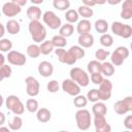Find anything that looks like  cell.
Masks as SVG:
<instances>
[{"instance_id":"cell-18","label":"cell","mask_w":132,"mask_h":132,"mask_svg":"<svg viewBox=\"0 0 132 132\" xmlns=\"http://www.w3.org/2000/svg\"><path fill=\"white\" fill-rule=\"evenodd\" d=\"M120 15L124 20H130L132 18V1L131 0H125L122 3V9H121Z\"/></svg>"},{"instance_id":"cell-56","label":"cell","mask_w":132,"mask_h":132,"mask_svg":"<svg viewBox=\"0 0 132 132\" xmlns=\"http://www.w3.org/2000/svg\"><path fill=\"white\" fill-rule=\"evenodd\" d=\"M59 132H69V131H67V130H61V131H59Z\"/></svg>"},{"instance_id":"cell-30","label":"cell","mask_w":132,"mask_h":132,"mask_svg":"<svg viewBox=\"0 0 132 132\" xmlns=\"http://www.w3.org/2000/svg\"><path fill=\"white\" fill-rule=\"evenodd\" d=\"M51 41H52L54 47H56V48H64V46L67 45V38H65L59 34L53 36Z\"/></svg>"},{"instance_id":"cell-8","label":"cell","mask_w":132,"mask_h":132,"mask_svg":"<svg viewBox=\"0 0 132 132\" xmlns=\"http://www.w3.org/2000/svg\"><path fill=\"white\" fill-rule=\"evenodd\" d=\"M113 110L118 114H126L132 111V97L127 96L124 99L118 100L113 104Z\"/></svg>"},{"instance_id":"cell-14","label":"cell","mask_w":132,"mask_h":132,"mask_svg":"<svg viewBox=\"0 0 132 132\" xmlns=\"http://www.w3.org/2000/svg\"><path fill=\"white\" fill-rule=\"evenodd\" d=\"M93 124L95 132H111V126L107 123L105 116H94Z\"/></svg>"},{"instance_id":"cell-25","label":"cell","mask_w":132,"mask_h":132,"mask_svg":"<svg viewBox=\"0 0 132 132\" xmlns=\"http://www.w3.org/2000/svg\"><path fill=\"white\" fill-rule=\"evenodd\" d=\"M39 50H40V54H41V55L47 56V55H50L51 53L54 52L55 47H54V45H53V43H52V41H51V39H50V40H44V41H42V42L39 44Z\"/></svg>"},{"instance_id":"cell-24","label":"cell","mask_w":132,"mask_h":132,"mask_svg":"<svg viewBox=\"0 0 132 132\" xmlns=\"http://www.w3.org/2000/svg\"><path fill=\"white\" fill-rule=\"evenodd\" d=\"M113 73H114V66L110 62L104 61L101 63V74L103 76L110 77L113 75Z\"/></svg>"},{"instance_id":"cell-32","label":"cell","mask_w":132,"mask_h":132,"mask_svg":"<svg viewBox=\"0 0 132 132\" xmlns=\"http://www.w3.org/2000/svg\"><path fill=\"white\" fill-rule=\"evenodd\" d=\"M87 69H88V72L90 74L101 73V62H99L97 60H92V61H90L88 63Z\"/></svg>"},{"instance_id":"cell-40","label":"cell","mask_w":132,"mask_h":132,"mask_svg":"<svg viewBox=\"0 0 132 132\" xmlns=\"http://www.w3.org/2000/svg\"><path fill=\"white\" fill-rule=\"evenodd\" d=\"M109 55H110V53L107 50H104V48H98L95 52V58L99 62H104Z\"/></svg>"},{"instance_id":"cell-53","label":"cell","mask_w":132,"mask_h":132,"mask_svg":"<svg viewBox=\"0 0 132 132\" xmlns=\"http://www.w3.org/2000/svg\"><path fill=\"white\" fill-rule=\"evenodd\" d=\"M108 4H111V5H114V4H118L121 2V0H116V1H112V0H107L106 1Z\"/></svg>"},{"instance_id":"cell-44","label":"cell","mask_w":132,"mask_h":132,"mask_svg":"<svg viewBox=\"0 0 132 132\" xmlns=\"http://www.w3.org/2000/svg\"><path fill=\"white\" fill-rule=\"evenodd\" d=\"M104 79V76L101 73H93L91 74V81L95 85H100L102 82V80Z\"/></svg>"},{"instance_id":"cell-39","label":"cell","mask_w":132,"mask_h":132,"mask_svg":"<svg viewBox=\"0 0 132 132\" xmlns=\"http://www.w3.org/2000/svg\"><path fill=\"white\" fill-rule=\"evenodd\" d=\"M12 51V42L8 38L0 39V52L1 53H9Z\"/></svg>"},{"instance_id":"cell-11","label":"cell","mask_w":132,"mask_h":132,"mask_svg":"<svg viewBox=\"0 0 132 132\" xmlns=\"http://www.w3.org/2000/svg\"><path fill=\"white\" fill-rule=\"evenodd\" d=\"M6 60L8 61L9 64L14 65V66H23L27 62V58L23 53L19 51H13V50L7 53Z\"/></svg>"},{"instance_id":"cell-52","label":"cell","mask_w":132,"mask_h":132,"mask_svg":"<svg viewBox=\"0 0 132 132\" xmlns=\"http://www.w3.org/2000/svg\"><path fill=\"white\" fill-rule=\"evenodd\" d=\"M0 132H10V129H9L8 127L1 126V127H0Z\"/></svg>"},{"instance_id":"cell-45","label":"cell","mask_w":132,"mask_h":132,"mask_svg":"<svg viewBox=\"0 0 132 132\" xmlns=\"http://www.w3.org/2000/svg\"><path fill=\"white\" fill-rule=\"evenodd\" d=\"M124 126L127 130H132V116H127L124 120Z\"/></svg>"},{"instance_id":"cell-34","label":"cell","mask_w":132,"mask_h":132,"mask_svg":"<svg viewBox=\"0 0 132 132\" xmlns=\"http://www.w3.org/2000/svg\"><path fill=\"white\" fill-rule=\"evenodd\" d=\"M27 55L30 57V58H38L41 54H40V50H39V45L36 44V43H32V44H29L27 46Z\"/></svg>"},{"instance_id":"cell-12","label":"cell","mask_w":132,"mask_h":132,"mask_svg":"<svg viewBox=\"0 0 132 132\" xmlns=\"http://www.w3.org/2000/svg\"><path fill=\"white\" fill-rule=\"evenodd\" d=\"M61 88H62V90L66 94H68L69 96H73V97L79 95L80 94V90H81V88L76 82H74L72 79H70V78L64 79L62 81Z\"/></svg>"},{"instance_id":"cell-33","label":"cell","mask_w":132,"mask_h":132,"mask_svg":"<svg viewBox=\"0 0 132 132\" xmlns=\"http://www.w3.org/2000/svg\"><path fill=\"white\" fill-rule=\"evenodd\" d=\"M53 6L60 11H67L70 8V1L69 0H54Z\"/></svg>"},{"instance_id":"cell-38","label":"cell","mask_w":132,"mask_h":132,"mask_svg":"<svg viewBox=\"0 0 132 132\" xmlns=\"http://www.w3.org/2000/svg\"><path fill=\"white\" fill-rule=\"evenodd\" d=\"M88 102H89V101L87 100V97L84 96V95H80V94L77 95V96H75L74 99H73V104H74V106L77 107L78 109L86 107L87 104H88Z\"/></svg>"},{"instance_id":"cell-41","label":"cell","mask_w":132,"mask_h":132,"mask_svg":"<svg viewBox=\"0 0 132 132\" xmlns=\"http://www.w3.org/2000/svg\"><path fill=\"white\" fill-rule=\"evenodd\" d=\"M87 100L90 101V102H98L99 101V95H98V90L97 89H91L88 94H87Z\"/></svg>"},{"instance_id":"cell-16","label":"cell","mask_w":132,"mask_h":132,"mask_svg":"<svg viewBox=\"0 0 132 132\" xmlns=\"http://www.w3.org/2000/svg\"><path fill=\"white\" fill-rule=\"evenodd\" d=\"M37 71L42 77H50L54 73V66L48 61H42L38 64Z\"/></svg>"},{"instance_id":"cell-20","label":"cell","mask_w":132,"mask_h":132,"mask_svg":"<svg viewBox=\"0 0 132 132\" xmlns=\"http://www.w3.org/2000/svg\"><path fill=\"white\" fill-rule=\"evenodd\" d=\"M91 28H92V25H91V22L89 20H80L77 22V25H76V32L78 33V35H84V34H88L91 32Z\"/></svg>"},{"instance_id":"cell-55","label":"cell","mask_w":132,"mask_h":132,"mask_svg":"<svg viewBox=\"0 0 132 132\" xmlns=\"http://www.w3.org/2000/svg\"><path fill=\"white\" fill-rule=\"evenodd\" d=\"M4 78H3V76H2V74H1V72H0V81H2Z\"/></svg>"},{"instance_id":"cell-57","label":"cell","mask_w":132,"mask_h":132,"mask_svg":"<svg viewBox=\"0 0 132 132\" xmlns=\"http://www.w3.org/2000/svg\"><path fill=\"white\" fill-rule=\"evenodd\" d=\"M123 132H131V130H125V131H123Z\"/></svg>"},{"instance_id":"cell-9","label":"cell","mask_w":132,"mask_h":132,"mask_svg":"<svg viewBox=\"0 0 132 132\" xmlns=\"http://www.w3.org/2000/svg\"><path fill=\"white\" fill-rule=\"evenodd\" d=\"M98 95H99V101H106L110 99L111 93H112V82L108 78H104L102 82L99 85Z\"/></svg>"},{"instance_id":"cell-4","label":"cell","mask_w":132,"mask_h":132,"mask_svg":"<svg viewBox=\"0 0 132 132\" xmlns=\"http://www.w3.org/2000/svg\"><path fill=\"white\" fill-rule=\"evenodd\" d=\"M5 106L14 116H21L25 111V105H24V103L15 95H9L5 99Z\"/></svg>"},{"instance_id":"cell-7","label":"cell","mask_w":132,"mask_h":132,"mask_svg":"<svg viewBox=\"0 0 132 132\" xmlns=\"http://www.w3.org/2000/svg\"><path fill=\"white\" fill-rule=\"evenodd\" d=\"M42 21L52 30L60 29V27L62 26L61 19L52 10H47L42 14Z\"/></svg>"},{"instance_id":"cell-29","label":"cell","mask_w":132,"mask_h":132,"mask_svg":"<svg viewBox=\"0 0 132 132\" xmlns=\"http://www.w3.org/2000/svg\"><path fill=\"white\" fill-rule=\"evenodd\" d=\"M76 11H77L78 15L81 16V18L85 19V20H89V19H90L91 16H93V14H94L93 8L88 7V6H85V5H80Z\"/></svg>"},{"instance_id":"cell-5","label":"cell","mask_w":132,"mask_h":132,"mask_svg":"<svg viewBox=\"0 0 132 132\" xmlns=\"http://www.w3.org/2000/svg\"><path fill=\"white\" fill-rule=\"evenodd\" d=\"M129 48L126 46H118L110 54V63L113 66H121L124 61L129 57Z\"/></svg>"},{"instance_id":"cell-2","label":"cell","mask_w":132,"mask_h":132,"mask_svg":"<svg viewBox=\"0 0 132 132\" xmlns=\"http://www.w3.org/2000/svg\"><path fill=\"white\" fill-rule=\"evenodd\" d=\"M76 126L80 131H87L90 129L92 124L91 112L86 108H80L75 112Z\"/></svg>"},{"instance_id":"cell-13","label":"cell","mask_w":132,"mask_h":132,"mask_svg":"<svg viewBox=\"0 0 132 132\" xmlns=\"http://www.w3.org/2000/svg\"><path fill=\"white\" fill-rule=\"evenodd\" d=\"M55 55L57 56L59 62L63 63V64H67V65H74L76 63V59L71 55V53L69 51H66L64 48H56L54 50Z\"/></svg>"},{"instance_id":"cell-28","label":"cell","mask_w":132,"mask_h":132,"mask_svg":"<svg viewBox=\"0 0 132 132\" xmlns=\"http://www.w3.org/2000/svg\"><path fill=\"white\" fill-rule=\"evenodd\" d=\"M23 127V119L20 116H14L8 123V128L12 131H19Z\"/></svg>"},{"instance_id":"cell-27","label":"cell","mask_w":132,"mask_h":132,"mask_svg":"<svg viewBox=\"0 0 132 132\" xmlns=\"http://www.w3.org/2000/svg\"><path fill=\"white\" fill-rule=\"evenodd\" d=\"M74 32V26L72 24H69V23H66L64 25H62L59 29V35L67 38L69 36H71Z\"/></svg>"},{"instance_id":"cell-58","label":"cell","mask_w":132,"mask_h":132,"mask_svg":"<svg viewBox=\"0 0 132 132\" xmlns=\"http://www.w3.org/2000/svg\"><path fill=\"white\" fill-rule=\"evenodd\" d=\"M1 15H2V12H1V11H0V18H1Z\"/></svg>"},{"instance_id":"cell-26","label":"cell","mask_w":132,"mask_h":132,"mask_svg":"<svg viewBox=\"0 0 132 132\" xmlns=\"http://www.w3.org/2000/svg\"><path fill=\"white\" fill-rule=\"evenodd\" d=\"M94 27H95V30L98 32V33H101V34H105L109 28V25L107 23L106 20L104 19H99L95 22L94 24Z\"/></svg>"},{"instance_id":"cell-43","label":"cell","mask_w":132,"mask_h":132,"mask_svg":"<svg viewBox=\"0 0 132 132\" xmlns=\"http://www.w3.org/2000/svg\"><path fill=\"white\" fill-rule=\"evenodd\" d=\"M0 72L3 76V78H9L12 74V69L10 66H8L7 64H4L0 67Z\"/></svg>"},{"instance_id":"cell-36","label":"cell","mask_w":132,"mask_h":132,"mask_svg":"<svg viewBox=\"0 0 132 132\" xmlns=\"http://www.w3.org/2000/svg\"><path fill=\"white\" fill-rule=\"evenodd\" d=\"M70 53H71V55L76 59V60H79V59H81V58H84L85 57V50L82 48V47H80L79 45H72L69 50H68Z\"/></svg>"},{"instance_id":"cell-10","label":"cell","mask_w":132,"mask_h":132,"mask_svg":"<svg viewBox=\"0 0 132 132\" xmlns=\"http://www.w3.org/2000/svg\"><path fill=\"white\" fill-rule=\"evenodd\" d=\"M25 84H26V92L30 97L34 98L39 94L40 84L34 76H27L25 78Z\"/></svg>"},{"instance_id":"cell-23","label":"cell","mask_w":132,"mask_h":132,"mask_svg":"<svg viewBox=\"0 0 132 132\" xmlns=\"http://www.w3.org/2000/svg\"><path fill=\"white\" fill-rule=\"evenodd\" d=\"M92 113L94 116H105L107 113V106L104 102H95L92 106Z\"/></svg>"},{"instance_id":"cell-54","label":"cell","mask_w":132,"mask_h":132,"mask_svg":"<svg viewBox=\"0 0 132 132\" xmlns=\"http://www.w3.org/2000/svg\"><path fill=\"white\" fill-rule=\"evenodd\" d=\"M3 103H4V98H3V96L0 94V107L3 105Z\"/></svg>"},{"instance_id":"cell-50","label":"cell","mask_w":132,"mask_h":132,"mask_svg":"<svg viewBox=\"0 0 132 132\" xmlns=\"http://www.w3.org/2000/svg\"><path fill=\"white\" fill-rule=\"evenodd\" d=\"M5 61H6V57L2 53H0V67L5 64Z\"/></svg>"},{"instance_id":"cell-1","label":"cell","mask_w":132,"mask_h":132,"mask_svg":"<svg viewBox=\"0 0 132 132\" xmlns=\"http://www.w3.org/2000/svg\"><path fill=\"white\" fill-rule=\"evenodd\" d=\"M28 30L31 35L33 41L37 43H41L46 38V29L44 25H42L39 21H31L28 25Z\"/></svg>"},{"instance_id":"cell-51","label":"cell","mask_w":132,"mask_h":132,"mask_svg":"<svg viewBox=\"0 0 132 132\" xmlns=\"http://www.w3.org/2000/svg\"><path fill=\"white\" fill-rule=\"evenodd\" d=\"M31 2H32L33 5L38 6V4H42V3H43V0H32Z\"/></svg>"},{"instance_id":"cell-42","label":"cell","mask_w":132,"mask_h":132,"mask_svg":"<svg viewBox=\"0 0 132 132\" xmlns=\"http://www.w3.org/2000/svg\"><path fill=\"white\" fill-rule=\"evenodd\" d=\"M60 89V85L58 82V80L56 79H52L46 84V90L50 93H57Z\"/></svg>"},{"instance_id":"cell-35","label":"cell","mask_w":132,"mask_h":132,"mask_svg":"<svg viewBox=\"0 0 132 132\" xmlns=\"http://www.w3.org/2000/svg\"><path fill=\"white\" fill-rule=\"evenodd\" d=\"M25 108H26L29 112H31V113L36 112V111L39 109V103H38V101H37L36 99L30 98V99H28V100L26 101Z\"/></svg>"},{"instance_id":"cell-46","label":"cell","mask_w":132,"mask_h":132,"mask_svg":"<svg viewBox=\"0 0 132 132\" xmlns=\"http://www.w3.org/2000/svg\"><path fill=\"white\" fill-rule=\"evenodd\" d=\"M82 5L92 8L93 6L97 5V1H96V0H82Z\"/></svg>"},{"instance_id":"cell-3","label":"cell","mask_w":132,"mask_h":132,"mask_svg":"<svg viewBox=\"0 0 132 132\" xmlns=\"http://www.w3.org/2000/svg\"><path fill=\"white\" fill-rule=\"evenodd\" d=\"M70 79H72L74 82H76L80 88L88 87L90 84V76L89 74L79 67H72L69 72Z\"/></svg>"},{"instance_id":"cell-31","label":"cell","mask_w":132,"mask_h":132,"mask_svg":"<svg viewBox=\"0 0 132 132\" xmlns=\"http://www.w3.org/2000/svg\"><path fill=\"white\" fill-rule=\"evenodd\" d=\"M65 20L67 21V23L69 24H74V23H77L78 22V19H79V15L77 13V11L75 9H72V8H69L66 12H65Z\"/></svg>"},{"instance_id":"cell-15","label":"cell","mask_w":132,"mask_h":132,"mask_svg":"<svg viewBox=\"0 0 132 132\" xmlns=\"http://www.w3.org/2000/svg\"><path fill=\"white\" fill-rule=\"evenodd\" d=\"M21 11H22V8L20 6H18L13 1L5 2L1 8V12L5 16H8V18H13V16L18 15Z\"/></svg>"},{"instance_id":"cell-37","label":"cell","mask_w":132,"mask_h":132,"mask_svg":"<svg viewBox=\"0 0 132 132\" xmlns=\"http://www.w3.org/2000/svg\"><path fill=\"white\" fill-rule=\"evenodd\" d=\"M99 41H100V43H101L102 46H104V47H110L113 44V37H112L111 34L105 33V34H102L100 36Z\"/></svg>"},{"instance_id":"cell-6","label":"cell","mask_w":132,"mask_h":132,"mask_svg":"<svg viewBox=\"0 0 132 132\" xmlns=\"http://www.w3.org/2000/svg\"><path fill=\"white\" fill-rule=\"evenodd\" d=\"M111 32L124 39H128L132 36V28L128 24H124L122 22H113L111 24Z\"/></svg>"},{"instance_id":"cell-21","label":"cell","mask_w":132,"mask_h":132,"mask_svg":"<svg viewBox=\"0 0 132 132\" xmlns=\"http://www.w3.org/2000/svg\"><path fill=\"white\" fill-rule=\"evenodd\" d=\"M36 119L40 123H47L52 119V112L45 107H41L36 111Z\"/></svg>"},{"instance_id":"cell-48","label":"cell","mask_w":132,"mask_h":132,"mask_svg":"<svg viewBox=\"0 0 132 132\" xmlns=\"http://www.w3.org/2000/svg\"><path fill=\"white\" fill-rule=\"evenodd\" d=\"M5 121H6V116H5V113L2 112V111H0V127L4 125Z\"/></svg>"},{"instance_id":"cell-47","label":"cell","mask_w":132,"mask_h":132,"mask_svg":"<svg viewBox=\"0 0 132 132\" xmlns=\"http://www.w3.org/2000/svg\"><path fill=\"white\" fill-rule=\"evenodd\" d=\"M18 6H20L21 8L24 6V5H26L27 4V0H12Z\"/></svg>"},{"instance_id":"cell-49","label":"cell","mask_w":132,"mask_h":132,"mask_svg":"<svg viewBox=\"0 0 132 132\" xmlns=\"http://www.w3.org/2000/svg\"><path fill=\"white\" fill-rule=\"evenodd\" d=\"M5 31H6V30H5V26L0 23V39L3 38V36H4V34H5Z\"/></svg>"},{"instance_id":"cell-17","label":"cell","mask_w":132,"mask_h":132,"mask_svg":"<svg viewBox=\"0 0 132 132\" xmlns=\"http://www.w3.org/2000/svg\"><path fill=\"white\" fill-rule=\"evenodd\" d=\"M77 42H78V45L80 47L89 48V47L93 46V44H94V36L91 33L84 34V35H78Z\"/></svg>"},{"instance_id":"cell-22","label":"cell","mask_w":132,"mask_h":132,"mask_svg":"<svg viewBox=\"0 0 132 132\" xmlns=\"http://www.w3.org/2000/svg\"><path fill=\"white\" fill-rule=\"evenodd\" d=\"M5 30L9 34L15 35V34L20 33V31H21V25H20V23L16 20L11 19V20H8L6 22V24H5Z\"/></svg>"},{"instance_id":"cell-19","label":"cell","mask_w":132,"mask_h":132,"mask_svg":"<svg viewBox=\"0 0 132 132\" xmlns=\"http://www.w3.org/2000/svg\"><path fill=\"white\" fill-rule=\"evenodd\" d=\"M27 16L30 20V22L31 21H39L42 16L41 9L39 8V6L31 5L27 8Z\"/></svg>"}]
</instances>
